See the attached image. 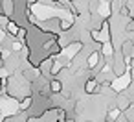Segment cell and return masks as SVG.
Wrapping results in <instances>:
<instances>
[{
  "instance_id": "obj_1",
  "label": "cell",
  "mask_w": 134,
  "mask_h": 122,
  "mask_svg": "<svg viewBox=\"0 0 134 122\" xmlns=\"http://www.w3.org/2000/svg\"><path fill=\"white\" fill-rule=\"evenodd\" d=\"M99 59H101V50H94L92 54H88V57H86V61H85V63H86L85 67H86L88 70H94V69L99 65Z\"/></svg>"
},
{
  "instance_id": "obj_2",
  "label": "cell",
  "mask_w": 134,
  "mask_h": 122,
  "mask_svg": "<svg viewBox=\"0 0 134 122\" xmlns=\"http://www.w3.org/2000/svg\"><path fill=\"white\" fill-rule=\"evenodd\" d=\"M99 81L94 78V76H90L88 80H86V83H85V92L86 94H97L99 92Z\"/></svg>"
},
{
  "instance_id": "obj_3",
  "label": "cell",
  "mask_w": 134,
  "mask_h": 122,
  "mask_svg": "<svg viewBox=\"0 0 134 122\" xmlns=\"http://www.w3.org/2000/svg\"><path fill=\"white\" fill-rule=\"evenodd\" d=\"M97 13H99V17H101L103 21H108V17H110V13H112L110 2H103V0H101V4L97 6Z\"/></svg>"
},
{
  "instance_id": "obj_4",
  "label": "cell",
  "mask_w": 134,
  "mask_h": 122,
  "mask_svg": "<svg viewBox=\"0 0 134 122\" xmlns=\"http://www.w3.org/2000/svg\"><path fill=\"white\" fill-rule=\"evenodd\" d=\"M74 22H75V17L72 19H59V32H70L74 28Z\"/></svg>"
},
{
  "instance_id": "obj_5",
  "label": "cell",
  "mask_w": 134,
  "mask_h": 122,
  "mask_svg": "<svg viewBox=\"0 0 134 122\" xmlns=\"http://www.w3.org/2000/svg\"><path fill=\"white\" fill-rule=\"evenodd\" d=\"M114 52H116V50L112 48V43H110V41L101 43V56H103V57H112Z\"/></svg>"
},
{
  "instance_id": "obj_6",
  "label": "cell",
  "mask_w": 134,
  "mask_h": 122,
  "mask_svg": "<svg viewBox=\"0 0 134 122\" xmlns=\"http://www.w3.org/2000/svg\"><path fill=\"white\" fill-rule=\"evenodd\" d=\"M61 91H63V81L61 80H50V92L52 94H61Z\"/></svg>"
},
{
  "instance_id": "obj_7",
  "label": "cell",
  "mask_w": 134,
  "mask_h": 122,
  "mask_svg": "<svg viewBox=\"0 0 134 122\" xmlns=\"http://www.w3.org/2000/svg\"><path fill=\"white\" fill-rule=\"evenodd\" d=\"M8 30H9V33H13V35H15V33H19V26H17L13 21H9V22H8Z\"/></svg>"
},
{
  "instance_id": "obj_8",
  "label": "cell",
  "mask_w": 134,
  "mask_h": 122,
  "mask_svg": "<svg viewBox=\"0 0 134 122\" xmlns=\"http://www.w3.org/2000/svg\"><path fill=\"white\" fill-rule=\"evenodd\" d=\"M30 105H31V98H30V96H26V98L22 100V104H20V109H28Z\"/></svg>"
},
{
  "instance_id": "obj_9",
  "label": "cell",
  "mask_w": 134,
  "mask_h": 122,
  "mask_svg": "<svg viewBox=\"0 0 134 122\" xmlns=\"http://www.w3.org/2000/svg\"><path fill=\"white\" fill-rule=\"evenodd\" d=\"M125 30H127V33H134V19H130V21L127 22Z\"/></svg>"
},
{
  "instance_id": "obj_10",
  "label": "cell",
  "mask_w": 134,
  "mask_h": 122,
  "mask_svg": "<svg viewBox=\"0 0 134 122\" xmlns=\"http://www.w3.org/2000/svg\"><path fill=\"white\" fill-rule=\"evenodd\" d=\"M19 37L24 39V37H26V30H19Z\"/></svg>"
},
{
  "instance_id": "obj_11",
  "label": "cell",
  "mask_w": 134,
  "mask_h": 122,
  "mask_svg": "<svg viewBox=\"0 0 134 122\" xmlns=\"http://www.w3.org/2000/svg\"><path fill=\"white\" fill-rule=\"evenodd\" d=\"M37 2V0H28V4H35Z\"/></svg>"
},
{
  "instance_id": "obj_12",
  "label": "cell",
  "mask_w": 134,
  "mask_h": 122,
  "mask_svg": "<svg viewBox=\"0 0 134 122\" xmlns=\"http://www.w3.org/2000/svg\"><path fill=\"white\" fill-rule=\"evenodd\" d=\"M0 67H2V57H0Z\"/></svg>"
},
{
  "instance_id": "obj_13",
  "label": "cell",
  "mask_w": 134,
  "mask_h": 122,
  "mask_svg": "<svg viewBox=\"0 0 134 122\" xmlns=\"http://www.w3.org/2000/svg\"><path fill=\"white\" fill-rule=\"evenodd\" d=\"M2 85H4V83H2V80H0V87H2Z\"/></svg>"
},
{
  "instance_id": "obj_14",
  "label": "cell",
  "mask_w": 134,
  "mask_h": 122,
  "mask_svg": "<svg viewBox=\"0 0 134 122\" xmlns=\"http://www.w3.org/2000/svg\"><path fill=\"white\" fill-rule=\"evenodd\" d=\"M53 2H55V4H57V2H59V0H53Z\"/></svg>"
},
{
  "instance_id": "obj_15",
  "label": "cell",
  "mask_w": 134,
  "mask_h": 122,
  "mask_svg": "<svg viewBox=\"0 0 134 122\" xmlns=\"http://www.w3.org/2000/svg\"><path fill=\"white\" fill-rule=\"evenodd\" d=\"M86 122H94V120H86Z\"/></svg>"
},
{
  "instance_id": "obj_16",
  "label": "cell",
  "mask_w": 134,
  "mask_h": 122,
  "mask_svg": "<svg viewBox=\"0 0 134 122\" xmlns=\"http://www.w3.org/2000/svg\"><path fill=\"white\" fill-rule=\"evenodd\" d=\"M70 2H75V0H70Z\"/></svg>"
}]
</instances>
